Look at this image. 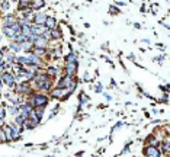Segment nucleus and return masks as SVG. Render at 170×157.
Masks as SVG:
<instances>
[{
    "label": "nucleus",
    "mask_w": 170,
    "mask_h": 157,
    "mask_svg": "<svg viewBox=\"0 0 170 157\" xmlns=\"http://www.w3.org/2000/svg\"><path fill=\"white\" fill-rule=\"evenodd\" d=\"M28 103L32 106V108H44L47 103H48V96H45V95H34L29 101H28Z\"/></svg>",
    "instance_id": "obj_1"
},
{
    "label": "nucleus",
    "mask_w": 170,
    "mask_h": 157,
    "mask_svg": "<svg viewBox=\"0 0 170 157\" xmlns=\"http://www.w3.org/2000/svg\"><path fill=\"white\" fill-rule=\"evenodd\" d=\"M144 156L146 157H161V151L156 146H147L144 148Z\"/></svg>",
    "instance_id": "obj_2"
},
{
    "label": "nucleus",
    "mask_w": 170,
    "mask_h": 157,
    "mask_svg": "<svg viewBox=\"0 0 170 157\" xmlns=\"http://www.w3.org/2000/svg\"><path fill=\"white\" fill-rule=\"evenodd\" d=\"M29 28H31V34L36 35V36H41V35H44L47 32V28L44 25H36V23H34Z\"/></svg>",
    "instance_id": "obj_3"
},
{
    "label": "nucleus",
    "mask_w": 170,
    "mask_h": 157,
    "mask_svg": "<svg viewBox=\"0 0 170 157\" xmlns=\"http://www.w3.org/2000/svg\"><path fill=\"white\" fill-rule=\"evenodd\" d=\"M1 81H3L4 84H7L9 87H13V86H15V77H13L12 73H4V74L1 76Z\"/></svg>",
    "instance_id": "obj_4"
},
{
    "label": "nucleus",
    "mask_w": 170,
    "mask_h": 157,
    "mask_svg": "<svg viewBox=\"0 0 170 157\" xmlns=\"http://www.w3.org/2000/svg\"><path fill=\"white\" fill-rule=\"evenodd\" d=\"M10 130H12V140H19V134H21L22 128L18 124H12Z\"/></svg>",
    "instance_id": "obj_5"
},
{
    "label": "nucleus",
    "mask_w": 170,
    "mask_h": 157,
    "mask_svg": "<svg viewBox=\"0 0 170 157\" xmlns=\"http://www.w3.org/2000/svg\"><path fill=\"white\" fill-rule=\"evenodd\" d=\"M32 44H34L35 47H36V48H45L47 44H48V41H47L45 38H44V36L41 35V36H36V39H35Z\"/></svg>",
    "instance_id": "obj_6"
},
{
    "label": "nucleus",
    "mask_w": 170,
    "mask_h": 157,
    "mask_svg": "<svg viewBox=\"0 0 170 157\" xmlns=\"http://www.w3.org/2000/svg\"><path fill=\"white\" fill-rule=\"evenodd\" d=\"M73 80H71V76H64V77L60 80V83H58V87L60 89H67L68 86H70V83H71Z\"/></svg>",
    "instance_id": "obj_7"
},
{
    "label": "nucleus",
    "mask_w": 170,
    "mask_h": 157,
    "mask_svg": "<svg viewBox=\"0 0 170 157\" xmlns=\"http://www.w3.org/2000/svg\"><path fill=\"white\" fill-rule=\"evenodd\" d=\"M34 21L36 25H44L47 21V16H45V13H42V12H38L36 15L34 16Z\"/></svg>",
    "instance_id": "obj_8"
},
{
    "label": "nucleus",
    "mask_w": 170,
    "mask_h": 157,
    "mask_svg": "<svg viewBox=\"0 0 170 157\" xmlns=\"http://www.w3.org/2000/svg\"><path fill=\"white\" fill-rule=\"evenodd\" d=\"M77 70V63H67V67H66V73L67 76H73Z\"/></svg>",
    "instance_id": "obj_9"
},
{
    "label": "nucleus",
    "mask_w": 170,
    "mask_h": 157,
    "mask_svg": "<svg viewBox=\"0 0 170 157\" xmlns=\"http://www.w3.org/2000/svg\"><path fill=\"white\" fill-rule=\"evenodd\" d=\"M18 92H19V93H29V92H31V86H29V83L22 81V83L18 86Z\"/></svg>",
    "instance_id": "obj_10"
},
{
    "label": "nucleus",
    "mask_w": 170,
    "mask_h": 157,
    "mask_svg": "<svg viewBox=\"0 0 170 157\" xmlns=\"http://www.w3.org/2000/svg\"><path fill=\"white\" fill-rule=\"evenodd\" d=\"M29 4H31V7H32V9L36 10V9H42V7H44V4H45V1H44V0H31V3H29Z\"/></svg>",
    "instance_id": "obj_11"
},
{
    "label": "nucleus",
    "mask_w": 170,
    "mask_h": 157,
    "mask_svg": "<svg viewBox=\"0 0 170 157\" xmlns=\"http://www.w3.org/2000/svg\"><path fill=\"white\" fill-rule=\"evenodd\" d=\"M67 95H68L67 90H66V89H60V87L52 92V98H66Z\"/></svg>",
    "instance_id": "obj_12"
},
{
    "label": "nucleus",
    "mask_w": 170,
    "mask_h": 157,
    "mask_svg": "<svg viewBox=\"0 0 170 157\" xmlns=\"http://www.w3.org/2000/svg\"><path fill=\"white\" fill-rule=\"evenodd\" d=\"M45 28L47 29H54L57 26V22H55V19L54 18H47V21H45Z\"/></svg>",
    "instance_id": "obj_13"
},
{
    "label": "nucleus",
    "mask_w": 170,
    "mask_h": 157,
    "mask_svg": "<svg viewBox=\"0 0 170 157\" xmlns=\"http://www.w3.org/2000/svg\"><path fill=\"white\" fill-rule=\"evenodd\" d=\"M28 61H29V64H34V66H39V64H41V60H39V57H36L35 54H32V56H28Z\"/></svg>",
    "instance_id": "obj_14"
},
{
    "label": "nucleus",
    "mask_w": 170,
    "mask_h": 157,
    "mask_svg": "<svg viewBox=\"0 0 170 157\" xmlns=\"http://www.w3.org/2000/svg\"><path fill=\"white\" fill-rule=\"evenodd\" d=\"M50 34H51V38H54V39H60V38H61V31H60V29H55V28H54V29H51Z\"/></svg>",
    "instance_id": "obj_15"
},
{
    "label": "nucleus",
    "mask_w": 170,
    "mask_h": 157,
    "mask_svg": "<svg viewBox=\"0 0 170 157\" xmlns=\"http://www.w3.org/2000/svg\"><path fill=\"white\" fill-rule=\"evenodd\" d=\"M21 47H22L23 51H31V50H32V42H29V41H25V42H22V44H21Z\"/></svg>",
    "instance_id": "obj_16"
},
{
    "label": "nucleus",
    "mask_w": 170,
    "mask_h": 157,
    "mask_svg": "<svg viewBox=\"0 0 170 157\" xmlns=\"http://www.w3.org/2000/svg\"><path fill=\"white\" fill-rule=\"evenodd\" d=\"M29 3H31V0H19V9L25 10V7H28Z\"/></svg>",
    "instance_id": "obj_17"
},
{
    "label": "nucleus",
    "mask_w": 170,
    "mask_h": 157,
    "mask_svg": "<svg viewBox=\"0 0 170 157\" xmlns=\"http://www.w3.org/2000/svg\"><path fill=\"white\" fill-rule=\"evenodd\" d=\"M67 63H77V56L74 53H70L67 56Z\"/></svg>",
    "instance_id": "obj_18"
},
{
    "label": "nucleus",
    "mask_w": 170,
    "mask_h": 157,
    "mask_svg": "<svg viewBox=\"0 0 170 157\" xmlns=\"http://www.w3.org/2000/svg\"><path fill=\"white\" fill-rule=\"evenodd\" d=\"M10 50H13V51H21V50H22V47H21L19 42H12V44H10Z\"/></svg>",
    "instance_id": "obj_19"
},
{
    "label": "nucleus",
    "mask_w": 170,
    "mask_h": 157,
    "mask_svg": "<svg viewBox=\"0 0 170 157\" xmlns=\"http://www.w3.org/2000/svg\"><path fill=\"white\" fill-rule=\"evenodd\" d=\"M4 141H7V138H6V134H4V130L0 128V143H4Z\"/></svg>",
    "instance_id": "obj_20"
},
{
    "label": "nucleus",
    "mask_w": 170,
    "mask_h": 157,
    "mask_svg": "<svg viewBox=\"0 0 170 157\" xmlns=\"http://www.w3.org/2000/svg\"><path fill=\"white\" fill-rule=\"evenodd\" d=\"M44 108H38L36 111H35V113H36V116L39 118V119H42V116H44Z\"/></svg>",
    "instance_id": "obj_21"
},
{
    "label": "nucleus",
    "mask_w": 170,
    "mask_h": 157,
    "mask_svg": "<svg viewBox=\"0 0 170 157\" xmlns=\"http://www.w3.org/2000/svg\"><path fill=\"white\" fill-rule=\"evenodd\" d=\"M55 74H57V68H54V67L48 68V76H55Z\"/></svg>",
    "instance_id": "obj_22"
},
{
    "label": "nucleus",
    "mask_w": 170,
    "mask_h": 157,
    "mask_svg": "<svg viewBox=\"0 0 170 157\" xmlns=\"http://www.w3.org/2000/svg\"><path fill=\"white\" fill-rule=\"evenodd\" d=\"M163 151H164V153H169V141H167V140H166L164 144H163Z\"/></svg>",
    "instance_id": "obj_23"
},
{
    "label": "nucleus",
    "mask_w": 170,
    "mask_h": 157,
    "mask_svg": "<svg viewBox=\"0 0 170 157\" xmlns=\"http://www.w3.org/2000/svg\"><path fill=\"white\" fill-rule=\"evenodd\" d=\"M9 112H10V115H18V109L16 108H9Z\"/></svg>",
    "instance_id": "obj_24"
},
{
    "label": "nucleus",
    "mask_w": 170,
    "mask_h": 157,
    "mask_svg": "<svg viewBox=\"0 0 170 157\" xmlns=\"http://www.w3.org/2000/svg\"><path fill=\"white\" fill-rule=\"evenodd\" d=\"M1 83H3V81H1V77H0V89H1Z\"/></svg>",
    "instance_id": "obj_25"
}]
</instances>
